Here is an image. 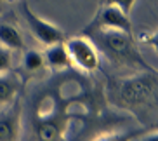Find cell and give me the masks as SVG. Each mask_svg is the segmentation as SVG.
<instances>
[{
	"label": "cell",
	"instance_id": "30bf717a",
	"mask_svg": "<svg viewBox=\"0 0 158 141\" xmlns=\"http://www.w3.org/2000/svg\"><path fill=\"white\" fill-rule=\"evenodd\" d=\"M23 68L28 73H38V71L45 70V58L44 52L38 49H28L23 56Z\"/></svg>",
	"mask_w": 158,
	"mask_h": 141
},
{
	"label": "cell",
	"instance_id": "277c9868",
	"mask_svg": "<svg viewBox=\"0 0 158 141\" xmlns=\"http://www.w3.org/2000/svg\"><path fill=\"white\" fill-rule=\"evenodd\" d=\"M21 16H23L24 23L28 24L31 35L37 38L40 44H44L45 47L52 45V44H57V42H64L66 40L64 32L61 28H57L56 24H52L51 21H47V19L37 16L26 0L21 2Z\"/></svg>",
	"mask_w": 158,
	"mask_h": 141
},
{
	"label": "cell",
	"instance_id": "52a82bcc",
	"mask_svg": "<svg viewBox=\"0 0 158 141\" xmlns=\"http://www.w3.org/2000/svg\"><path fill=\"white\" fill-rule=\"evenodd\" d=\"M44 58H45V66H49L51 70H68L71 68V59L68 56L64 42H57L52 45H47L44 51Z\"/></svg>",
	"mask_w": 158,
	"mask_h": 141
},
{
	"label": "cell",
	"instance_id": "9c48e42d",
	"mask_svg": "<svg viewBox=\"0 0 158 141\" xmlns=\"http://www.w3.org/2000/svg\"><path fill=\"white\" fill-rule=\"evenodd\" d=\"M19 82L16 77L9 75V71L0 73V105L12 103L18 96Z\"/></svg>",
	"mask_w": 158,
	"mask_h": 141
},
{
	"label": "cell",
	"instance_id": "3957f363",
	"mask_svg": "<svg viewBox=\"0 0 158 141\" xmlns=\"http://www.w3.org/2000/svg\"><path fill=\"white\" fill-rule=\"evenodd\" d=\"M68 56L71 59V66H77L82 71H96L101 66V52L98 51L96 44L89 37L78 35L64 40Z\"/></svg>",
	"mask_w": 158,
	"mask_h": 141
},
{
	"label": "cell",
	"instance_id": "9a60e30c",
	"mask_svg": "<svg viewBox=\"0 0 158 141\" xmlns=\"http://www.w3.org/2000/svg\"><path fill=\"white\" fill-rule=\"evenodd\" d=\"M141 141H158V134L156 132H151L149 136H146V138H143Z\"/></svg>",
	"mask_w": 158,
	"mask_h": 141
},
{
	"label": "cell",
	"instance_id": "6da1fadb",
	"mask_svg": "<svg viewBox=\"0 0 158 141\" xmlns=\"http://www.w3.org/2000/svg\"><path fill=\"white\" fill-rule=\"evenodd\" d=\"M89 38L96 44L98 51L106 54L113 63H135L141 61L135 51L132 33L122 30H96L89 33Z\"/></svg>",
	"mask_w": 158,
	"mask_h": 141
},
{
	"label": "cell",
	"instance_id": "5bb4252c",
	"mask_svg": "<svg viewBox=\"0 0 158 141\" xmlns=\"http://www.w3.org/2000/svg\"><path fill=\"white\" fill-rule=\"evenodd\" d=\"M98 141H129L127 136H122V134H110V136H102Z\"/></svg>",
	"mask_w": 158,
	"mask_h": 141
},
{
	"label": "cell",
	"instance_id": "5b68a950",
	"mask_svg": "<svg viewBox=\"0 0 158 141\" xmlns=\"http://www.w3.org/2000/svg\"><path fill=\"white\" fill-rule=\"evenodd\" d=\"M96 30H122L132 33V21L130 16H125L113 5L104 4L98 9L92 21L84 28V33H90Z\"/></svg>",
	"mask_w": 158,
	"mask_h": 141
},
{
	"label": "cell",
	"instance_id": "8992f818",
	"mask_svg": "<svg viewBox=\"0 0 158 141\" xmlns=\"http://www.w3.org/2000/svg\"><path fill=\"white\" fill-rule=\"evenodd\" d=\"M0 110V141H18L21 134V103L14 99Z\"/></svg>",
	"mask_w": 158,
	"mask_h": 141
},
{
	"label": "cell",
	"instance_id": "8fae6325",
	"mask_svg": "<svg viewBox=\"0 0 158 141\" xmlns=\"http://www.w3.org/2000/svg\"><path fill=\"white\" fill-rule=\"evenodd\" d=\"M38 141H59L61 139V131L59 127L51 120H40L35 129Z\"/></svg>",
	"mask_w": 158,
	"mask_h": 141
},
{
	"label": "cell",
	"instance_id": "ba28073f",
	"mask_svg": "<svg viewBox=\"0 0 158 141\" xmlns=\"http://www.w3.org/2000/svg\"><path fill=\"white\" fill-rule=\"evenodd\" d=\"M0 45L9 49V51H21L23 49V35L14 24L0 23Z\"/></svg>",
	"mask_w": 158,
	"mask_h": 141
},
{
	"label": "cell",
	"instance_id": "7a4b0ae2",
	"mask_svg": "<svg viewBox=\"0 0 158 141\" xmlns=\"http://www.w3.org/2000/svg\"><path fill=\"white\" fill-rule=\"evenodd\" d=\"M156 94V75L155 71L137 73L134 77L122 80L118 98L125 106H139L148 105L155 99Z\"/></svg>",
	"mask_w": 158,
	"mask_h": 141
},
{
	"label": "cell",
	"instance_id": "7c38bea8",
	"mask_svg": "<svg viewBox=\"0 0 158 141\" xmlns=\"http://www.w3.org/2000/svg\"><path fill=\"white\" fill-rule=\"evenodd\" d=\"M135 2H137V0H106L108 5L116 7V9L120 11V12H123L125 16H130V12H132V9H134Z\"/></svg>",
	"mask_w": 158,
	"mask_h": 141
},
{
	"label": "cell",
	"instance_id": "4fadbf2b",
	"mask_svg": "<svg viewBox=\"0 0 158 141\" xmlns=\"http://www.w3.org/2000/svg\"><path fill=\"white\" fill-rule=\"evenodd\" d=\"M12 68V51L0 45V73H5Z\"/></svg>",
	"mask_w": 158,
	"mask_h": 141
},
{
	"label": "cell",
	"instance_id": "2e32d148",
	"mask_svg": "<svg viewBox=\"0 0 158 141\" xmlns=\"http://www.w3.org/2000/svg\"><path fill=\"white\" fill-rule=\"evenodd\" d=\"M7 2H14V0H7Z\"/></svg>",
	"mask_w": 158,
	"mask_h": 141
}]
</instances>
